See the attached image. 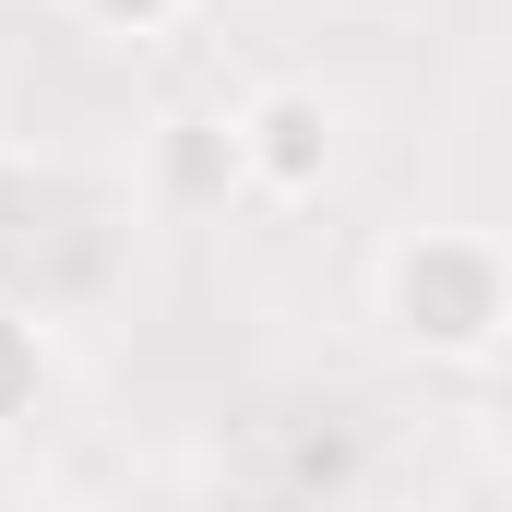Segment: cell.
I'll list each match as a JSON object with an SVG mask.
<instances>
[{"label":"cell","instance_id":"cell-1","mask_svg":"<svg viewBox=\"0 0 512 512\" xmlns=\"http://www.w3.org/2000/svg\"><path fill=\"white\" fill-rule=\"evenodd\" d=\"M393 310H405V334H429V346H489V322H501V262L477 251V239H417V251L393 262Z\"/></svg>","mask_w":512,"mask_h":512},{"label":"cell","instance_id":"cell-2","mask_svg":"<svg viewBox=\"0 0 512 512\" xmlns=\"http://www.w3.org/2000/svg\"><path fill=\"white\" fill-rule=\"evenodd\" d=\"M84 12H96V24H131V36H143V24H167L179 0H84Z\"/></svg>","mask_w":512,"mask_h":512}]
</instances>
